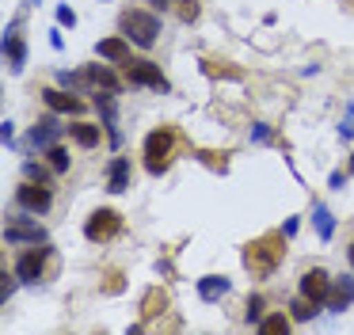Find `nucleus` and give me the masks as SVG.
Returning a JSON list of instances; mask_svg holds the SVG:
<instances>
[{"mask_svg": "<svg viewBox=\"0 0 354 335\" xmlns=\"http://www.w3.org/2000/svg\"><path fill=\"white\" fill-rule=\"evenodd\" d=\"M286 259V233H263L252 244H244V266L255 278H270L278 271V263Z\"/></svg>", "mask_w": 354, "mask_h": 335, "instance_id": "nucleus-1", "label": "nucleus"}, {"mask_svg": "<svg viewBox=\"0 0 354 335\" xmlns=\"http://www.w3.org/2000/svg\"><path fill=\"white\" fill-rule=\"evenodd\" d=\"M118 30H122L133 46L153 50L156 38H160V19H156L153 12H145V8H126V12L118 15Z\"/></svg>", "mask_w": 354, "mask_h": 335, "instance_id": "nucleus-2", "label": "nucleus"}, {"mask_svg": "<svg viewBox=\"0 0 354 335\" xmlns=\"http://www.w3.org/2000/svg\"><path fill=\"white\" fill-rule=\"evenodd\" d=\"M141 156H145L149 175H164L171 168V156H176V129H171V126H156L153 134H145Z\"/></svg>", "mask_w": 354, "mask_h": 335, "instance_id": "nucleus-3", "label": "nucleus"}, {"mask_svg": "<svg viewBox=\"0 0 354 335\" xmlns=\"http://www.w3.org/2000/svg\"><path fill=\"white\" fill-rule=\"evenodd\" d=\"M118 233H122V213L111 210V206H100V210L84 221V236L92 244H107V240H115Z\"/></svg>", "mask_w": 354, "mask_h": 335, "instance_id": "nucleus-4", "label": "nucleus"}, {"mask_svg": "<svg viewBox=\"0 0 354 335\" xmlns=\"http://www.w3.org/2000/svg\"><path fill=\"white\" fill-rule=\"evenodd\" d=\"M122 76H126V84H133V88H153V91H168V80H164V73H160V65H153V61H145V57H138V61H126L122 65Z\"/></svg>", "mask_w": 354, "mask_h": 335, "instance_id": "nucleus-5", "label": "nucleus"}, {"mask_svg": "<svg viewBox=\"0 0 354 335\" xmlns=\"http://www.w3.org/2000/svg\"><path fill=\"white\" fill-rule=\"evenodd\" d=\"M16 202H19V210H27V213H46L50 206H54V194H50L46 183L24 179V183L16 187Z\"/></svg>", "mask_w": 354, "mask_h": 335, "instance_id": "nucleus-6", "label": "nucleus"}, {"mask_svg": "<svg viewBox=\"0 0 354 335\" xmlns=\"http://www.w3.org/2000/svg\"><path fill=\"white\" fill-rule=\"evenodd\" d=\"M50 255H54V248H50V244H42V248H27L24 255L16 259L19 282H39L42 274H46V259Z\"/></svg>", "mask_w": 354, "mask_h": 335, "instance_id": "nucleus-7", "label": "nucleus"}, {"mask_svg": "<svg viewBox=\"0 0 354 335\" xmlns=\"http://www.w3.org/2000/svg\"><path fill=\"white\" fill-rule=\"evenodd\" d=\"M297 293L308 297V301H316V305H324V301H328V293H331V274L324 271V266L305 271V274H301V282H297Z\"/></svg>", "mask_w": 354, "mask_h": 335, "instance_id": "nucleus-8", "label": "nucleus"}, {"mask_svg": "<svg viewBox=\"0 0 354 335\" xmlns=\"http://www.w3.org/2000/svg\"><path fill=\"white\" fill-rule=\"evenodd\" d=\"M62 129H69V126H57V111H50V114H42V118L31 126L27 145H31V149H50V145L62 137Z\"/></svg>", "mask_w": 354, "mask_h": 335, "instance_id": "nucleus-9", "label": "nucleus"}, {"mask_svg": "<svg viewBox=\"0 0 354 335\" xmlns=\"http://www.w3.org/2000/svg\"><path fill=\"white\" fill-rule=\"evenodd\" d=\"M39 96H42V103L57 114H80L84 111V99H77L69 88H62V84H57V88H42Z\"/></svg>", "mask_w": 354, "mask_h": 335, "instance_id": "nucleus-10", "label": "nucleus"}, {"mask_svg": "<svg viewBox=\"0 0 354 335\" xmlns=\"http://www.w3.org/2000/svg\"><path fill=\"white\" fill-rule=\"evenodd\" d=\"M4 244H46V228L16 217L12 225H4Z\"/></svg>", "mask_w": 354, "mask_h": 335, "instance_id": "nucleus-11", "label": "nucleus"}, {"mask_svg": "<svg viewBox=\"0 0 354 335\" xmlns=\"http://www.w3.org/2000/svg\"><path fill=\"white\" fill-rule=\"evenodd\" d=\"M354 305V274H343V278L331 282V293L328 301H324V309L328 312H346Z\"/></svg>", "mask_w": 354, "mask_h": 335, "instance_id": "nucleus-12", "label": "nucleus"}, {"mask_svg": "<svg viewBox=\"0 0 354 335\" xmlns=\"http://www.w3.org/2000/svg\"><path fill=\"white\" fill-rule=\"evenodd\" d=\"M95 111L103 114V126H107V134H111V149H118L122 145V129H118V122H115V91H100L95 96Z\"/></svg>", "mask_w": 354, "mask_h": 335, "instance_id": "nucleus-13", "label": "nucleus"}, {"mask_svg": "<svg viewBox=\"0 0 354 335\" xmlns=\"http://www.w3.org/2000/svg\"><path fill=\"white\" fill-rule=\"evenodd\" d=\"M95 53H100L103 61H111V65H126V61H130V38L126 35L103 38V42H95Z\"/></svg>", "mask_w": 354, "mask_h": 335, "instance_id": "nucleus-14", "label": "nucleus"}, {"mask_svg": "<svg viewBox=\"0 0 354 335\" xmlns=\"http://www.w3.org/2000/svg\"><path fill=\"white\" fill-rule=\"evenodd\" d=\"M130 179H133V168L126 156H115L107 164V190L111 194H122V190H130Z\"/></svg>", "mask_w": 354, "mask_h": 335, "instance_id": "nucleus-15", "label": "nucleus"}, {"mask_svg": "<svg viewBox=\"0 0 354 335\" xmlns=\"http://www.w3.org/2000/svg\"><path fill=\"white\" fill-rule=\"evenodd\" d=\"M229 289H232V282L225 278V274H206V278H198V297H202V301H209V305L221 301Z\"/></svg>", "mask_w": 354, "mask_h": 335, "instance_id": "nucleus-16", "label": "nucleus"}, {"mask_svg": "<svg viewBox=\"0 0 354 335\" xmlns=\"http://www.w3.org/2000/svg\"><path fill=\"white\" fill-rule=\"evenodd\" d=\"M168 312V293L160 286H149L145 297H141V320H153V316H164Z\"/></svg>", "mask_w": 354, "mask_h": 335, "instance_id": "nucleus-17", "label": "nucleus"}, {"mask_svg": "<svg viewBox=\"0 0 354 335\" xmlns=\"http://www.w3.org/2000/svg\"><path fill=\"white\" fill-rule=\"evenodd\" d=\"M313 228H316V236H320L324 244L331 240V236H335V217H331V210L324 202H316L313 206Z\"/></svg>", "mask_w": 354, "mask_h": 335, "instance_id": "nucleus-18", "label": "nucleus"}, {"mask_svg": "<svg viewBox=\"0 0 354 335\" xmlns=\"http://www.w3.org/2000/svg\"><path fill=\"white\" fill-rule=\"evenodd\" d=\"M69 137L80 145V149H95V145H100V126H95V122H73Z\"/></svg>", "mask_w": 354, "mask_h": 335, "instance_id": "nucleus-19", "label": "nucleus"}, {"mask_svg": "<svg viewBox=\"0 0 354 335\" xmlns=\"http://www.w3.org/2000/svg\"><path fill=\"white\" fill-rule=\"evenodd\" d=\"M4 57H8V69H12V73H19V69H24L27 46H24V38H19V35H4Z\"/></svg>", "mask_w": 354, "mask_h": 335, "instance_id": "nucleus-20", "label": "nucleus"}, {"mask_svg": "<svg viewBox=\"0 0 354 335\" xmlns=\"http://www.w3.org/2000/svg\"><path fill=\"white\" fill-rule=\"evenodd\" d=\"M88 69V80H92V88H103V91H118L122 88V80H118L115 73H111L107 65H84Z\"/></svg>", "mask_w": 354, "mask_h": 335, "instance_id": "nucleus-21", "label": "nucleus"}, {"mask_svg": "<svg viewBox=\"0 0 354 335\" xmlns=\"http://www.w3.org/2000/svg\"><path fill=\"white\" fill-rule=\"evenodd\" d=\"M290 324H293L290 312H270V316H263L255 327H259L263 335H286V332H290Z\"/></svg>", "mask_w": 354, "mask_h": 335, "instance_id": "nucleus-22", "label": "nucleus"}, {"mask_svg": "<svg viewBox=\"0 0 354 335\" xmlns=\"http://www.w3.org/2000/svg\"><path fill=\"white\" fill-rule=\"evenodd\" d=\"M202 73L206 76H225V80H240V76H244V69H236L232 65V61H202Z\"/></svg>", "mask_w": 354, "mask_h": 335, "instance_id": "nucleus-23", "label": "nucleus"}, {"mask_svg": "<svg viewBox=\"0 0 354 335\" xmlns=\"http://www.w3.org/2000/svg\"><path fill=\"white\" fill-rule=\"evenodd\" d=\"M316 312H320V305L316 301H308V297H301L297 293V301H290V316H293V324H305V320H313Z\"/></svg>", "mask_w": 354, "mask_h": 335, "instance_id": "nucleus-24", "label": "nucleus"}, {"mask_svg": "<svg viewBox=\"0 0 354 335\" xmlns=\"http://www.w3.org/2000/svg\"><path fill=\"white\" fill-rule=\"evenodd\" d=\"M57 84H62V88H69V91H77V88H92V80H88V69H62V73H57Z\"/></svg>", "mask_w": 354, "mask_h": 335, "instance_id": "nucleus-25", "label": "nucleus"}, {"mask_svg": "<svg viewBox=\"0 0 354 335\" xmlns=\"http://www.w3.org/2000/svg\"><path fill=\"white\" fill-rule=\"evenodd\" d=\"M46 160H50V168H54V175H65V172H69V164H73L69 149H62V145H50Z\"/></svg>", "mask_w": 354, "mask_h": 335, "instance_id": "nucleus-26", "label": "nucleus"}, {"mask_svg": "<svg viewBox=\"0 0 354 335\" xmlns=\"http://www.w3.org/2000/svg\"><path fill=\"white\" fill-rule=\"evenodd\" d=\"M194 156H198L206 168H214V172H225V168H229V156H232V152H225V149H221V152H214V149H198Z\"/></svg>", "mask_w": 354, "mask_h": 335, "instance_id": "nucleus-27", "label": "nucleus"}, {"mask_svg": "<svg viewBox=\"0 0 354 335\" xmlns=\"http://www.w3.org/2000/svg\"><path fill=\"white\" fill-rule=\"evenodd\" d=\"M50 172H54V168L39 164V160H24V179H31V183H46L50 187Z\"/></svg>", "mask_w": 354, "mask_h": 335, "instance_id": "nucleus-28", "label": "nucleus"}, {"mask_svg": "<svg viewBox=\"0 0 354 335\" xmlns=\"http://www.w3.org/2000/svg\"><path fill=\"white\" fill-rule=\"evenodd\" d=\"M263 312H267V301H263L259 293H252V297H248V305H244V320H248V324H259Z\"/></svg>", "mask_w": 354, "mask_h": 335, "instance_id": "nucleus-29", "label": "nucleus"}, {"mask_svg": "<svg viewBox=\"0 0 354 335\" xmlns=\"http://www.w3.org/2000/svg\"><path fill=\"white\" fill-rule=\"evenodd\" d=\"M176 15L183 23H194L202 15V8H198V0H176Z\"/></svg>", "mask_w": 354, "mask_h": 335, "instance_id": "nucleus-30", "label": "nucleus"}, {"mask_svg": "<svg viewBox=\"0 0 354 335\" xmlns=\"http://www.w3.org/2000/svg\"><path fill=\"white\" fill-rule=\"evenodd\" d=\"M16 282H19V274H16V271H12V274H8V271L0 274V301H8V297L16 293Z\"/></svg>", "mask_w": 354, "mask_h": 335, "instance_id": "nucleus-31", "label": "nucleus"}, {"mask_svg": "<svg viewBox=\"0 0 354 335\" xmlns=\"http://www.w3.org/2000/svg\"><path fill=\"white\" fill-rule=\"evenodd\" d=\"M339 137H346V141H354V103L343 111V122H339Z\"/></svg>", "mask_w": 354, "mask_h": 335, "instance_id": "nucleus-32", "label": "nucleus"}, {"mask_svg": "<svg viewBox=\"0 0 354 335\" xmlns=\"http://www.w3.org/2000/svg\"><path fill=\"white\" fill-rule=\"evenodd\" d=\"M103 278H107V282H103V293H122V274H118V271H107Z\"/></svg>", "mask_w": 354, "mask_h": 335, "instance_id": "nucleus-33", "label": "nucleus"}, {"mask_svg": "<svg viewBox=\"0 0 354 335\" xmlns=\"http://www.w3.org/2000/svg\"><path fill=\"white\" fill-rule=\"evenodd\" d=\"M57 23H62V27H77V12H73L69 4H57Z\"/></svg>", "mask_w": 354, "mask_h": 335, "instance_id": "nucleus-34", "label": "nucleus"}, {"mask_svg": "<svg viewBox=\"0 0 354 335\" xmlns=\"http://www.w3.org/2000/svg\"><path fill=\"white\" fill-rule=\"evenodd\" d=\"M252 141L255 145H267L270 141V126H267V122H255V126H252Z\"/></svg>", "mask_w": 354, "mask_h": 335, "instance_id": "nucleus-35", "label": "nucleus"}, {"mask_svg": "<svg viewBox=\"0 0 354 335\" xmlns=\"http://www.w3.org/2000/svg\"><path fill=\"white\" fill-rule=\"evenodd\" d=\"M346 175H351V172H331V175H328V187H331V190H343Z\"/></svg>", "mask_w": 354, "mask_h": 335, "instance_id": "nucleus-36", "label": "nucleus"}, {"mask_svg": "<svg viewBox=\"0 0 354 335\" xmlns=\"http://www.w3.org/2000/svg\"><path fill=\"white\" fill-rule=\"evenodd\" d=\"M0 137H4V145H12V137H16V126H12L8 118L0 122Z\"/></svg>", "mask_w": 354, "mask_h": 335, "instance_id": "nucleus-37", "label": "nucleus"}, {"mask_svg": "<svg viewBox=\"0 0 354 335\" xmlns=\"http://www.w3.org/2000/svg\"><path fill=\"white\" fill-rule=\"evenodd\" d=\"M50 46H54V50H62V46H65V38H62V23H57V27L50 30Z\"/></svg>", "mask_w": 354, "mask_h": 335, "instance_id": "nucleus-38", "label": "nucleus"}, {"mask_svg": "<svg viewBox=\"0 0 354 335\" xmlns=\"http://www.w3.org/2000/svg\"><path fill=\"white\" fill-rule=\"evenodd\" d=\"M297 228H301V221H297V217H290V221L282 225V233H286V236H297Z\"/></svg>", "mask_w": 354, "mask_h": 335, "instance_id": "nucleus-39", "label": "nucleus"}, {"mask_svg": "<svg viewBox=\"0 0 354 335\" xmlns=\"http://www.w3.org/2000/svg\"><path fill=\"white\" fill-rule=\"evenodd\" d=\"M149 4H156V8H176V0H149Z\"/></svg>", "mask_w": 354, "mask_h": 335, "instance_id": "nucleus-40", "label": "nucleus"}, {"mask_svg": "<svg viewBox=\"0 0 354 335\" xmlns=\"http://www.w3.org/2000/svg\"><path fill=\"white\" fill-rule=\"evenodd\" d=\"M346 259H351V266H354V240H351V248H346Z\"/></svg>", "mask_w": 354, "mask_h": 335, "instance_id": "nucleus-41", "label": "nucleus"}, {"mask_svg": "<svg viewBox=\"0 0 354 335\" xmlns=\"http://www.w3.org/2000/svg\"><path fill=\"white\" fill-rule=\"evenodd\" d=\"M346 172H351V175H354V152H351V168H346Z\"/></svg>", "mask_w": 354, "mask_h": 335, "instance_id": "nucleus-42", "label": "nucleus"}, {"mask_svg": "<svg viewBox=\"0 0 354 335\" xmlns=\"http://www.w3.org/2000/svg\"><path fill=\"white\" fill-rule=\"evenodd\" d=\"M27 4H42V0H27Z\"/></svg>", "mask_w": 354, "mask_h": 335, "instance_id": "nucleus-43", "label": "nucleus"}]
</instances>
